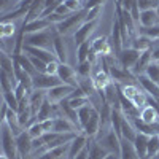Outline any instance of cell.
<instances>
[{"instance_id":"10","label":"cell","mask_w":159,"mask_h":159,"mask_svg":"<svg viewBox=\"0 0 159 159\" xmlns=\"http://www.w3.org/2000/svg\"><path fill=\"white\" fill-rule=\"evenodd\" d=\"M16 147H18V154L19 159L32 156V137L29 135L27 129L22 130L21 134L16 137Z\"/></svg>"},{"instance_id":"9","label":"cell","mask_w":159,"mask_h":159,"mask_svg":"<svg viewBox=\"0 0 159 159\" xmlns=\"http://www.w3.org/2000/svg\"><path fill=\"white\" fill-rule=\"evenodd\" d=\"M57 76L64 84H69L73 88H78V73L70 64H59Z\"/></svg>"},{"instance_id":"39","label":"cell","mask_w":159,"mask_h":159,"mask_svg":"<svg viewBox=\"0 0 159 159\" xmlns=\"http://www.w3.org/2000/svg\"><path fill=\"white\" fill-rule=\"evenodd\" d=\"M76 73H78V78H91L92 76V62H89V61L80 62L76 67Z\"/></svg>"},{"instance_id":"13","label":"cell","mask_w":159,"mask_h":159,"mask_svg":"<svg viewBox=\"0 0 159 159\" xmlns=\"http://www.w3.org/2000/svg\"><path fill=\"white\" fill-rule=\"evenodd\" d=\"M52 51H54V54H56V57H57V61L61 64H67V61H69V51H67V45H65V38L62 35H59L57 32H54Z\"/></svg>"},{"instance_id":"44","label":"cell","mask_w":159,"mask_h":159,"mask_svg":"<svg viewBox=\"0 0 159 159\" xmlns=\"http://www.w3.org/2000/svg\"><path fill=\"white\" fill-rule=\"evenodd\" d=\"M27 132H29V135H30L32 139H40V137H43V134H45L42 123H38V121L34 123V124L27 129Z\"/></svg>"},{"instance_id":"24","label":"cell","mask_w":159,"mask_h":159,"mask_svg":"<svg viewBox=\"0 0 159 159\" xmlns=\"http://www.w3.org/2000/svg\"><path fill=\"white\" fill-rule=\"evenodd\" d=\"M45 100H46V91H43V89H34L29 94V103L35 115L38 113L40 107H42V103Z\"/></svg>"},{"instance_id":"51","label":"cell","mask_w":159,"mask_h":159,"mask_svg":"<svg viewBox=\"0 0 159 159\" xmlns=\"http://www.w3.org/2000/svg\"><path fill=\"white\" fill-rule=\"evenodd\" d=\"M56 13H59V15H64V16H69V15H72V11L65 7V3H61L57 8H56Z\"/></svg>"},{"instance_id":"18","label":"cell","mask_w":159,"mask_h":159,"mask_svg":"<svg viewBox=\"0 0 159 159\" xmlns=\"http://www.w3.org/2000/svg\"><path fill=\"white\" fill-rule=\"evenodd\" d=\"M52 132H57V134H72V132H76V134H80L81 130L70 119L59 116V118H54V129H52Z\"/></svg>"},{"instance_id":"60","label":"cell","mask_w":159,"mask_h":159,"mask_svg":"<svg viewBox=\"0 0 159 159\" xmlns=\"http://www.w3.org/2000/svg\"><path fill=\"white\" fill-rule=\"evenodd\" d=\"M151 159H157V157H151Z\"/></svg>"},{"instance_id":"12","label":"cell","mask_w":159,"mask_h":159,"mask_svg":"<svg viewBox=\"0 0 159 159\" xmlns=\"http://www.w3.org/2000/svg\"><path fill=\"white\" fill-rule=\"evenodd\" d=\"M111 46H113L115 57L118 59L119 52H121L123 48H124V40H123V35H121V25H119V19H118V16L113 18V27H111Z\"/></svg>"},{"instance_id":"5","label":"cell","mask_w":159,"mask_h":159,"mask_svg":"<svg viewBox=\"0 0 159 159\" xmlns=\"http://www.w3.org/2000/svg\"><path fill=\"white\" fill-rule=\"evenodd\" d=\"M140 54H142V52L139 49L132 48V46H124L123 51L119 52V56H118V62H119V65H121L123 69L132 70L135 67L137 61L140 59Z\"/></svg>"},{"instance_id":"28","label":"cell","mask_w":159,"mask_h":159,"mask_svg":"<svg viewBox=\"0 0 159 159\" xmlns=\"http://www.w3.org/2000/svg\"><path fill=\"white\" fill-rule=\"evenodd\" d=\"M3 123H7V124H8V127L11 129V132L15 134V137H18L22 130H25V129H22V127H21V124H19V121H18V113H16L15 110H11V108L8 110L7 119H5Z\"/></svg>"},{"instance_id":"3","label":"cell","mask_w":159,"mask_h":159,"mask_svg":"<svg viewBox=\"0 0 159 159\" xmlns=\"http://www.w3.org/2000/svg\"><path fill=\"white\" fill-rule=\"evenodd\" d=\"M96 140H97L110 154L119 156V153H121V137H119L116 132L113 130V127H111L110 130H107V132H103V134L97 135Z\"/></svg>"},{"instance_id":"62","label":"cell","mask_w":159,"mask_h":159,"mask_svg":"<svg viewBox=\"0 0 159 159\" xmlns=\"http://www.w3.org/2000/svg\"><path fill=\"white\" fill-rule=\"evenodd\" d=\"M80 2H83V0H80Z\"/></svg>"},{"instance_id":"32","label":"cell","mask_w":159,"mask_h":159,"mask_svg":"<svg viewBox=\"0 0 159 159\" xmlns=\"http://www.w3.org/2000/svg\"><path fill=\"white\" fill-rule=\"evenodd\" d=\"M16 29L18 27H16L15 21H2V24H0V37H2V40L15 38Z\"/></svg>"},{"instance_id":"4","label":"cell","mask_w":159,"mask_h":159,"mask_svg":"<svg viewBox=\"0 0 159 159\" xmlns=\"http://www.w3.org/2000/svg\"><path fill=\"white\" fill-rule=\"evenodd\" d=\"M2 151L10 159H19L18 147H16V137L11 132L7 123H2Z\"/></svg>"},{"instance_id":"43","label":"cell","mask_w":159,"mask_h":159,"mask_svg":"<svg viewBox=\"0 0 159 159\" xmlns=\"http://www.w3.org/2000/svg\"><path fill=\"white\" fill-rule=\"evenodd\" d=\"M148 100H150L148 94L145 91H142V92H139L134 99H132V103H134L139 110H142L143 107H147V105H148Z\"/></svg>"},{"instance_id":"17","label":"cell","mask_w":159,"mask_h":159,"mask_svg":"<svg viewBox=\"0 0 159 159\" xmlns=\"http://www.w3.org/2000/svg\"><path fill=\"white\" fill-rule=\"evenodd\" d=\"M52 27V24L48 21V18H38L35 21H30V22H25L22 19V29L25 34H34V32H42V30H46Z\"/></svg>"},{"instance_id":"37","label":"cell","mask_w":159,"mask_h":159,"mask_svg":"<svg viewBox=\"0 0 159 159\" xmlns=\"http://www.w3.org/2000/svg\"><path fill=\"white\" fill-rule=\"evenodd\" d=\"M21 2L22 0H0V13H2V16L8 15L13 10H16Z\"/></svg>"},{"instance_id":"6","label":"cell","mask_w":159,"mask_h":159,"mask_svg":"<svg viewBox=\"0 0 159 159\" xmlns=\"http://www.w3.org/2000/svg\"><path fill=\"white\" fill-rule=\"evenodd\" d=\"M75 91L73 86H69V84H59V86H54L46 91V99L52 103H59L65 99H69L72 96V92Z\"/></svg>"},{"instance_id":"42","label":"cell","mask_w":159,"mask_h":159,"mask_svg":"<svg viewBox=\"0 0 159 159\" xmlns=\"http://www.w3.org/2000/svg\"><path fill=\"white\" fill-rule=\"evenodd\" d=\"M145 75H147L150 80H153L154 83H157L159 84V62H151L150 65H148V69L145 70Z\"/></svg>"},{"instance_id":"45","label":"cell","mask_w":159,"mask_h":159,"mask_svg":"<svg viewBox=\"0 0 159 159\" xmlns=\"http://www.w3.org/2000/svg\"><path fill=\"white\" fill-rule=\"evenodd\" d=\"M64 3H65V7H67L72 13L80 11V10L84 8V2H80V0H64Z\"/></svg>"},{"instance_id":"48","label":"cell","mask_w":159,"mask_h":159,"mask_svg":"<svg viewBox=\"0 0 159 159\" xmlns=\"http://www.w3.org/2000/svg\"><path fill=\"white\" fill-rule=\"evenodd\" d=\"M59 61H54V62H49L46 65V73L48 75H57V70H59Z\"/></svg>"},{"instance_id":"31","label":"cell","mask_w":159,"mask_h":159,"mask_svg":"<svg viewBox=\"0 0 159 159\" xmlns=\"http://www.w3.org/2000/svg\"><path fill=\"white\" fill-rule=\"evenodd\" d=\"M135 137H137V129L134 127V124H132L130 119L124 118L123 127H121V139H126L129 142H134Z\"/></svg>"},{"instance_id":"36","label":"cell","mask_w":159,"mask_h":159,"mask_svg":"<svg viewBox=\"0 0 159 159\" xmlns=\"http://www.w3.org/2000/svg\"><path fill=\"white\" fill-rule=\"evenodd\" d=\"M118 84V83H116ZM119 86V89H121V92H123V94L127 97V99H134L137 94H139V92H142L143 89L142 88H139L137 84H132V83H127V84H118Z\"/></svg>"},{"instance_id":"34","label":"cell","mask_w":159,"mask_h":159,"mask_svg":"<svg viewBox=\"0 0 159 159\" xmlns=\"http://www.w3.org/2000/svg\"><path fill=\"white\" fill-rule=\"evenodd\" d=\"M94 108H96V105H92V103L84 105V107H81V108H78V121H80V127H81V130H83V127L88 124V121H89V118H91L92 110H94Z\"/></svg>"},{"instance_id":"25","label":"cell","mask_w":159,"mask_h":159,"mask_svg":"<svg viewBox=\"0 0 159 159\" xmlns=\"http://www.w3.org/2000/svg\"><path fill=\"white\" fill-rule=\"evenodd\" d=\"M119 159H140L134 142H129L126 139H121V153H119Z\"/></svg>"},{"instance_id":"27","label":"cell","mask_w":159,"mask_h":159,"mask_svg":"<svg viewBox=\"0 0 159 159\" xmlns=\"http://www.w3.org/2000/svg\"><path fill=\"white\" fill-rule=\"evenodd\" d=\"M148 140H150L148 135L142 134V132H137V137H135V140H134V147H135V150H137L140 159L147 157V154H148Z\"/></svg>"},{"instance_id":"22","label":"cell","mask_w":159,"mask_h":159,"mask_svg":"<svg viewBox=\"0 0 159 159\" xmlns=\"http://www.w3.org/2000/svg\"><path fill=\"white\" fill-rule=\"evenodd\" d=\"M88 150H89V159H105V157L110 154L96 139H89Z\"/></svg>"},{"instance_id":"29","label":"cell","mask_w":159,"mask_h":159,"mask_svg":"<svg viewBox=\"0 0 159 159\" xmlns=\"http://www.w3.org/2000/svg\"><path fill=\"white\" fill-rule=\"evenodd\" d=\"M0 70L7 72L8 75H15V56H10L7 51L0 52Z\"/></svg>"},{"instance_id":"38","label":"cell","mask_w":159,"mask_h":159,"mask_svg":"<svg viewBox=\"0 0 159 159\" xmlns=\"http://www.w3.org/2000/svg\"><path fill=\"white\" fill-rule=\"evenodd\" d=\"M89 54H91V42H86L83 45L76 46V61H78V64L88 61Z\"/></svg>"},{"instance_id":"15","label":"cell","mask_w":159,"mask_h":159,"mask_svg":"<svg viewBox=\"0 0 159 159\" xmlns=\"http://www.w3.org/2000/svg\"><path fill=\"white\" fill-rule=\"evenodd\" d=\"M99 130H100V111H99V108H94L88 124L83 127L81 132L84 135H88L89 139H94L99 134Z\"/></svg>"},{"instance_id":"1","label":"cell","mask_w":159,"mask_h":159,"mask_svg":"<svg viewBox=\"0 0 159 159\" xmlns=\"http://www.w3.org/2000/svg\"><path fill=\"white\" fill-rule=\"evenodd\" d=\"M86 15H88V10H84V8L80 10V11L72 13V15H69L61 24L54 25L56 32H57L59 35H62V37L73 35V34L80 29V25L86 21Z\"/></svg>"},{"instance_id":"61","label":"cell","mask_w":159,"mask_h":159,"mask_svg":"<svg viewBox=\"0 0 159 159\" xmlns=\"http://www.w3.org/2000/svg\"><path fill=\"white\" fill-rule=\"evenodd\" d=\"M143 159H148V157H143Z\"/></svg>"},{"instance_id":"33","label":"cell","mask_w":159,"mask_h":159,"mask_svg":"<svg viewBox=\"0 0 159 159\" xmlns=\"http://www.w3.org/2000/svg\"><path fill=\"white\" fill-rule=\"evenodd\" d=\"M15 61L21 65V67L25 70V72H27V73H30L32 76H35L38 72L35 70V67H34V64L30 62V57L27 56V54H25V52H21V54H16L15 56Z\"/></svg>"},{"instance_id":"46","label":"cell","mask_w":159,"mask_h":159,"mask_svg":"<svg viewBox=\"0 0 159 159\" xmlns=\"http://www.w3.org/2000/svg\"><path fill=\"white\" fill-rule=\"evenodd\" d=\"M102 7H94V8H91L88 11V15H86V21H99V16H100V13H102Z\"/></svg>"},{"instance_id":"54","label":"cell","mask_w":159,"mask_h":159,"mask_svg":"<svg viewBox=\"0 0 159 159\" xmlns=\"http://www.w3.org/2000/svg\"><path fill=\"white\" fill-rule=\"evenodd\" d=\"M153 61L159 62V46H153Z\"/></svg>"},{"instance_id":"56","label":"cell","mask_w":159,"mask_h":159,"mask_svg":"<svg viewBox=\"0 0 159 159\" xmlns=\"http://www.w3.org/2000/svg\"><path fill=\"white\" fill-rule=\"evenodd\" d=\"M0 159H10V157H8L5 153H2V154H0Z\"/></svg>"},{"instance_id":"47","label":"cell","mask_w":159,"mask_h":159,"mask_svg":"<svg viewBox=\"0 0 159 159\" xmlns=\"http://www.w3.org/2000/svg\"><path fill=\"white\" fill-rule=\"evenodd\" d=\"M46 18H48V21H49L52 25H57V24H61V22H62L65 18H67V16L59 15V13H56V11H54V13H51L49 16H46Z\"/></svg>"},{"instance_id":"7","label":"cell","mask_w":159,"mask_h":159,"mask_svg":"<svg viewBox=\"0 0 159 159\" xmlns=\"http://www.w3.org/2000/svg\"><path fill=\"white\" fill-rule=\"evenodd\" d=\"M99 25V21H84L81 25H80V29L73 34V40H75V45L80 46L86 42H89V37L91 34L96 30V27Z\"/></svg>"},{"instance_id":"11","label":"cell","mask_w":159,"mask_h":159,"mask_svg":"<svg viewBox=\"0 0 159 159\" xmlns=\"http://www.w3.org/2000/svg\"><path fill=\"white\" fill-rule=\"evenodd\" d=\"M91 51L96 52L97 56H111L113 52V46L110 43L108 37H97L91 42Z\"/></svg>"},{"instance_id":"41","label":"cell","mask_w":159,"mask_h":159,"mask_svg":"<svg viewBox=\"0 0 159 159\" xmlns=\"http://www.w3.org/2000/svg\"><path fill=\"white\" fill-rule=\"evenodd\" d=\"M157 151H159V134L150 137V140H148V154H147V157H148V159L154 157V156L157 154Z\"/></svg>"},{"instance_id":"50","label":"cell","mask_w":159,"mask_h":159,"mask_svg":"<svg viewBox=\"0 0 159 159\" xmlns=\"http://www.w3.org/2000/svg\"><path fill=\"white\" fill-rule=\"evenodd\" d=\"M42 126H43L45 132H52V129H54V118H49V119H46V121H43Z\"/></svg>"},{"instance_id":"40","label":"cell","mask_w":159,"mask_h":159,"mask_svg":"<svg viewBox=\"0 0 159 159\" xmlns=\"http://www.w3.org/2000/svg\"><path fill=\"white\" fill-rule=\"evenodd\" d=\"M3 100L8 103V107H10L11 110L18 111V108H19V100H18V97H16V94H15V91H5V92H3Z\"/></svg>"},{"instance_id":"58","label":"cell","mask_w":159,"mask_h":159,"mask_svg":"<svg viewBox=\"0 0 159 159\" xmlns=\"http://www.w3.org/2000/svg\"><path fill=\"white\" fill-rule=\"evenodd\" d=\"M156 11H157V16H159V7H157V8H156Z\"/></svg>"},{"instance_id":"2","label":"cell","mask_w":159,"mask_h":159,"mask_svg":"<svg viewBox=\"0 0 159 159\" xmlns=\"http://www.w3.org/2000/svg\"><path fill=\"white\" fill-rule=\"evenodd\" d=\"M54 25L42 32H34V34H25L24 35V45L27 46H37V48H45L52 51V42H54ZM54 52V51H52Z\"/></svg>"},{"instance_id":"14","label":"cell","mask_w":159,"mask_h":159,"mask_svg":"<svg viewBox=\"0 0 159 159\" xmlns=\"http://www.w3.org/2000/svg\"><path fill=\"white\" fill-rule=\"evenodd\" d=\"M137 83H139L140 88L148 94V97H151V99H154L156 102H159V84H157V83H154L153 80H150L145 73H142V75L137 76Z\"/></svg>"},{"instance_id":"21","label":"cell","mask_w":159,"mask_h":159,"mask_svg":"<svg viewBox=\"0 0 159 159\" xmlns=\"http://www.w3.org/2000/svg\"><path fill=\"white\" fill-rule=\"evenodd\" d=\"M153 43H154V42H153L151 38H148L147 35H142V34L137 32V35H135L134 38H130V45H129V46H132V48L139 49L140 52H143V51L153 49Z\"/></svg>"},{"instance_id":"53","label":"cell","mask_w":159,"mask_h":159,"mask_svg":"<svg viewBox=\"0 0 159 159\" xmlns=\"http://www.w3.org/2000/svg\"><path fill=\"white\" fill-rule=\"evenodd\" d=\"M73 159H89V150H88V147L86 148H83L81 151H80Z\"/></svg>"},{"instance_id":"26","label":"cell","mask_w":159,"mask_h":159,"mask_svg":"<svg viewBox=\"0 0 159 159\" xmlns=\"http://www.w3.org/2000/svg\"><path fill=\"white\" fill-rule=\"evenodd\" d=\"M140 119L145 121L147 124H156V123H159V113H157V110L153 107V105L148 102L147 107H143L140 110Z\"/></svg>"},{"instance_id":"16","label":"cell","mask_w":159,"mask_h":159,"mask_svg":"<svg viewBox=\"0 0 159 159\" xmlns=\"http://www.w3.org/2000/svg\"><path fill=\"white\" fill-rule=\"evenodd\" d=\"M24 52H25V54H29V56H35L38 59H42L46 64L57 61L54 52H52L51 49H45V48H37V46H27V45H24Z\"/></svg>"},{"instance_id":"49","label":"cell","mask_w":159,"mask_h":159,"mask_svg":"<svg viewBox=\"0 0 159 159\" xmlns=\"http://www.w3.org/2000/svg\"><path fill=\"white\" fill-rule=\"evenodd\" d=\"M105 3V0H84V10H91V8H94V7H100Z\"/></svg>"},{"instance_id":"59","label":"cell","mask_w":159,"mask_h":159,"mask_svg":"<svg viewBox=\"0 0 159 159\" xmlns=\"http://www.w3.org/2000/svg\"><path fill=\"white\" fill-rule=\"evenodd\" d=\"M154 157H157V159H159V151H157V154H156V156H154Z\"/></svg>"},{"instance_id":"35","label":"cell","mask_w":159,"mask_h":159,"mask_svg":"<svg viewBox=\"0 0 159 159\" xmlns=\"http://www.w3.org/2000/svg\"><path fill=\"white\" fill-rule=\"evenodd\" d=\"M78 88H81L84 91V94L91 99L92 96L97 92L96 86H94V81H92V78H78Z\"/></svg>"},{"instance_id":"52","label":"cell","mask_w":159,"mask_h":159,"mask_svg":"<svg viewBox=\"0 0 159 159\" xmlns=\"http://www.w3.org/2000/svg\"><path fill=\"white\" fill-rule=\"evenodd\" d=\"M8 110H10V107H8V103L3 100V103H2V111H0V121H5L7 119V115H8Z\"/></svg>"},{"instance_id":"30","label":"cell","mask_w":159,"mask_h":159,"mask_svg":"<svg viewBox=\"0 0 159 159\" xmlns=\"http://www.w3.org/2000/svg\"><path fill=\"white\" fill-rule=\"evenodd\" d=\"M52 107H54V103L49 102L48 99L42 103V107H40L38 113H37V121L38 123H43L49 118H54V113H52Z\"/></svg>"},{"instance_id":"20","label":"cell","mask_w":159,"mask_h":159,"mask_svg":"<svg viewBox=\"0 0 159 159\" xmlns=\"http://www.w3.org/2000/svg\"><path fill=\"white\" fill-rule=\"evenodd\" d=\"M88 142H89V137L84 135L83 132L76 134V137H75V139L70 142V145H69V159H73L83 148H86V147H88Z\"/></svg>"},{"instance_id":"55","label":"cell","mask_w":159,"mask_h":159,"mask_svg":"<svg viewBox=\"0 0 159 159\" xmlns=\"http://www.w3.org/2000/svg\"><path fill=\"white\" fill-rule=\"evenodd\" d=\"M105 159H119V156H116V154H108Z\"/></svg>"},{"instance_id":"23","label":"cell","mask_w":159,"mask_h":159,"mask_svg":"<svg viewBox=\"0 0 159 159\" xmlns=\"http://www.w3.org/2000/svg\"><path fill=\"white\" fill-rule=\"evenodd\" d=\"M159 24V16L156 10H143L140 11V21L139 25L142 27H153V25Z\"/></svg>"},{"instance_id":"8","label":"cell","mask_w":159,"mask_h":159,"mask_svg":"<svg viewBox=\"0 0 159 159\" xmlns=\"http://www.w3.org/2000/svg\"><path fill=\"white\" fill-rule=\"evenodd\" d=\"M62 84L57 75H48V73H37L34 76V89H43L48 91L54 86Z\"/></svg>"},{"instance_id":"57","label":"cell","mask_w":159,"mask_h":159,"mask_svg":"<svg viewBox=\"0 0 159 159\" xmlns=\"http://www.w3.org/2000/svg\"><path fill=\"white\" fill-rule=\"evenodd\" d=\"M24 159H35L34 156H29V157H24Z\"/></svg>"},{"instance_id":"19","label":"cell","mask_w":159,"mask_h":159,"mask_svg":"<svg viewBox=\"0 0 159 159\" xmlns=\"http://www.w3.org/2000/svg\"><path fill=\"white\" fill-rule=\"evenodd\" d=\"M153 62V49H148V51H143L142 54H140V59L137 61L135 64V67L132 69V75H134L135 78L142 73H145V70L148 69V65Z\"/></svg>"}]
</instances>
